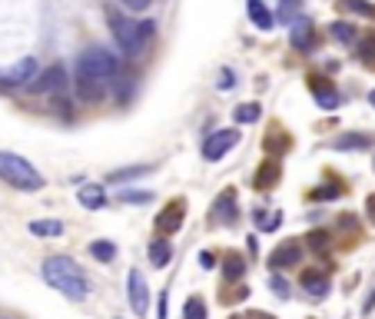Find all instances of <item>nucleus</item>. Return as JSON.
I'll use <instances>...</instances> for the list:
<instances>
[{"mask_svg":"<svg viewBox=\"0 0 375 319\" xmlns=\"http://www.w3.org/2000/svg\"><path fill=\"white\" fill-rule=\"evenodd\" d=\"M106 20H110L113 40H117V47H120L123 57H140V54L150 47L153 31H156V24H153V20L136 24V20H126V17L117 14V10H110V14H106Z\"/></svg>","mask_w":375,"mask_h":319,"instance_id":"f257e3e1","label":"nucleus"},{"mask_svg":"<svg viewBox=\"0 0 375 319\" xmlns=\"http://www.w3.org/2000/svg\"><path fill=\"white\" fill-rule=\"evenodd\" d=\"M44 279L57 289V293H63L67 300H74V303L87 300V279H83L80 266H76L70 256H50L47 259L44 263Z\"/></svg>","mask_w":375,"mask_h":319,"instance_id":"f03ea898","label":"nucleus"},{"mask_svg":"<svg viewBox=\"0 0 375 319\" xmlns=\"http://www.w3.org/2000/svg\"><path fill=\"white\" fill-rule=\"evenodd\" d=\"M76 74L97 76V80H103V83H113V80L123 74V63H120V57H117L113 50H106V47H87V50L76 57Z\"/></svg>","mask_w":375,"mask_h":319,"instance_id":"7ed1b4c3","label":"nucleus"},{"mask_svg":"<svg viewBox=\"0 0 375 319\" xmlns=\"http://www.w3.org/2000/svg\"><path fill=\"white\" fill-rule=\"evenodd\" d=\"M0 180H7L17 190H27V193L44 190V177L33 170L31 160H24L20 153L10 150H0Z\"/></svg>","mask_w":375,"mask_h":319,"instance_id":"20e7f679","label":"nucleus"},{"mask_svg":"<svg viewBox=\"0 0 375 319\" xmlns=\"http://www.w3.org/2000/svg\"><path fill=\"white\" fill-rule=\"evenodd\" d=\"M236 143H240V133H236V130H216V133H210L206 143H203V160L216 163V160H223Z\"/></svg>","mask_w":375,"mask_h":319,"instance_id":"39448f33","label":"nucleus"},{"mask_svg":"<svg viewBox=\"0 0 375 319\" xmlns=\"http://www.w3.org/2000/svg\"><path fill=\"white\" fill-rule=\"evenodd\" d=\"M126 300H130V309H133L136 316H147V306H150V289H147V276L140 273V270H130L126 276Z\"/></svg>","mask_w":375,"mask_h":319,"instance_id":"423d86ee","label":"nucleus"},{"mask_svg":"<svg viewBox=\"0 0 375 319\" xmlns=\"http://www.w3.org/2000/svg\"><path fill=\"white\" fill-rule=\"evenodd\" d=\"M37 83H27L33 93H63L67 90V70H63V63H53V67H47L40 76H33Z\"/></svg>","mask_w":375,"mask_h":319,"instance_id":"0eeeda50","label":"nucleus"},{"mask_svg":"<svg viewBox=\"0 0 375 319\" xmlns=\"http://www.w3.org/2000/svg\"><path fill=\"white\" fill-rule=\"evenodd\" d=\"M33 76H37V60L33 57H24L14 67L0 70V87H24V83H31Z\"/></svg>","mask_w":375,"mask_h":319,"instance_id":"6e6552de","label":"nucleus"},{"mask_svg":"<svg viewBox=\"0 0 375 319\" xmlns=\"http://www.w3.org/2000/svg\"><path fill=\"white\" fill-rule=\"evenodd\" d=\"M74 87H76V97L83 104H100V100H106V93H110V83L97 80V76H83V74L74 76Z\"/></svg>","mask_w":375,"mask_h":319,"instance_id":"1a4fd4ad","label":"nucleus"},{"mask_svg":"<svg viewBox=\"0 0 375 319\" xmlns=\"http://www.w3.org/2000/svg\"><path fill=\"white\" fill-rule=\"evenodd\" d=\"M302 259V246L296 243V240H285V243H279L276 250L269 253V266L279 273V270H289V266H296Z\"/></svg>","mask_w":375,"mask_h":319,"instance_id":"9d476101","label":"nucleus"},{"mask_svg":"<svg viewBox=\"0 0 375 319\" xmlns=\"http://www.w3.org/2000/svg\"><path fill=\"white\" fill-rule=\"evenodd\" d=\"M292 47L296 50H302V54H312L315 44H319V33H315V27L309 24V20H292Z\"/></svg>","mask_w":375,"mask_h":319,"instance_id":"9b49d317","label":"nucleus"},{"mask_svg":"<svg viewBox=\"0 0 375 319\" xmlns=\"http://www.w3.org/2000/svg\"><path fill=\"white\" fill-rule=\"evenodd\" d=\"M183 210H186V206H183V199H173V203H169V206L156 216V229H160L163 236L176 233V229L183 227Z\"/></svg>","mask_w":375,"mask_h":319,"instance_id":"f8f14e48","label":"nucleus"},{"mask_svg":"<svg viewBox=\"0 0 375 319\" xmlns=\"http://www.w3.org/2000/svg\"><path fill=\"white\" fill-rule=\"evenodd\" d=\"M76 199H80L87 210H103L106 206V190L100 186V183H87V186H80Z\"/></svg>","mask_w":375,"mask_h":319,"instance_id":"ddd939ff","label":"nucleus"},{"mask_svg":"<svg viewBox=\"0 0 375 319\" xmlns=\"http://www.w3.org/2000/svg\"><path fill=\"white\" fill-rule=\"evenodd\" d=\"M246 10H249V20H253L259 31H272L276 14H269V7H266L262 0H246Z\"/></svg>","mask_w":375,"mask_h":319,"instance_id":"4468645a","label":"nucleus"},{"mask_svg":"<svg viewBox=\"0 0 375 319\" xmlns=\"http://www.w3.org/2000/svg\"><path fill=\"white\" fill-rule=\"evenodd\" d=\"M299 283L309 296H326V293H329V279L319 273V270H306V273L299 276Z\"/></svg>","mask_w":375,"mask_h":319,"instance_id":"2eb2a0df","label":"nucleus"},{"mask_svg":"<svg viewBox=\"0 0 375 319\" xmlns=\"http://www.w3.org/2000/svg\"><path fill=\"white\" fill-rule=\"evenodd\" d=\"M212 213L219 216V223H226V227H229V223H236V193H233V190H226L223 197L216 199Z\"/></svg>","mask_w":375,"mask_h":319,"instance_id":"dca6fc26","label":"nucleus"},{"mask_svg":"<svg viewBox=\"0 0 375 319\" xmlns=\"http://www.w3.org/2000/svg\"><path fill=\"white\" fill-rule=\"evenodd\" d=\"M312 93H315V100H319V106L322 110H335L339 106V93H335V87L332 83H319V80H312Z\"/></svg>","mask_w":375,"mask_h":319,"instance_id":"f3484780","label":"nucleus"},{"mask_svg":"<svg viewBox=\"0 0 375 319\" xmlns=\"http://www.w3.org/2000/svg\"><path fill=\"white\" fill-rule=\"evenodd\" d=\"M169 259H173V243H169V240H153V243H150V263H153V266H160V270H163Z\"/></svg>","mask_w":375,"mask_h":319,"instance_id":"a211bd4d","label":"nucleus"},{"mask_svg":"<svg viewBox=\"0 0 375 319\" xmlns=\"http://www.w3.org/2000/svg\"><path fill=\"white\" fill-rule=\"evenodd\" d=\"M365 147H372L369 133H349V137L335 140V150H365Z\"/></svg>","mask_w":375,"mask_h":319,"instance_id":"6ab92c4d","label":"nucleus"},{"mask_svg":"<svg viewBox=\"0 0 375 319\" xmlns=\"http://www.w3.org/2000/svg\"><path fill=\"white\" fill-rule=\"evenodd\" d=\"M31 233H33V236H60L63 223H60V220H33Z\"/></svg>","mask_w":375,"mask_h":319,"instance_id":"aec40b11","label":"nucleus"},{"mask_svg":"<svg viewBox=\"0 0 375 319\" xmlns=\"http://www.w3.org/2000/svg\"><path fill=\"white\" fill-rule=\"evenodd\" d=\"M242 273H246V263H242L240 253H226V259H223V276L226 279H240Z\"/></svg>","mask_w":375,"mask_h":319,"instance_id":"412c9836","label":"nucleus"},{"mask_svg":"<svg viewBox=\"0 0 375 319\" xmlns=\"http://www.w3.org/2000/svg\"><path fill=\"white\" fill-rule=\"evenodd\" d=\"M90 253H93V259H100V263H110V259L117 256V246L110 243V240H97V243H90Z\"/></svg>","mask_w":375,"mask_h":319,"instance_id":"4be33fe9","label":"nucleus"},{"mask_svg":"<svg viewBox=\"0 0 375 319\" xmlns=\"http://www.w3.org/2000/svg\"><path fill=\"white\" fill-rule=\"evenodd\" d=\"M332 37H335L339 44H356V27L345 24V20H335V24H332Z\"/></svg>","mask_w":375,"mask_h":319,"instance_id":"5701e85b","label":"nucleus"},{"mask_svg":"<svg viewBox=\"0 0 375 319\" xmlns=\"http://www.w3.org/2000/svg\"><path fill=\"white\" fill-rule=\"evenodd\" d=\"M236 123H256L259 117H262V110H259V104H242V106H236Z\"/></svg>","mask_w":375,"mask_h":319,"instance_id":"b1692460","label":"nucleus"},{"mask_svg":"<svg viewBox=\"0 0 375 319\" xmlns=\"http://www.w3.org/2000/svg\"><path fill=\"white\" fill-rule=\"evenodd\" d=\"M183 316L186 319H206V303H203L199 296H190L186 306H183Z\"/></svg>","mask_w":375,"mask_h":319,"instance_id":"393cba45","label":"nucleus"},{"mask_svg":"<svg viewBox=\"0 0 375 319\" xmlns=\"http://www.w3.org/2000/svg\"><path fill=\"white\" fill-rule=\"evenodd\" d=\"M342 10H352V14H362V17H372L375 20V3H365V0H339Z\"/></svg>","mask_w":375,"mask_h":319,"instance_id":"a878e982","label":"nucleus"},{"mask_svg":"<svg viewBox=\"0 0 375 319\" xmlns=\"http://www.w3.org/2000/svg\"><path fill=\"white\" fill-rule=\"evenodd\" d=\"M143 173H150V167H126V170H117V173H110V183L136 180V177H143Z\"/></svg>","mask_w":375,"mask_h":319,"instance_id":"bb28decb","label":"nucleus"},{"mask_svg":"<svg viewBox=\"0 0 375 319\" xmlns=\"http://www.w3.org/2000/svg\"><path fill=\"white\" fill-rule=\"evenodd\" d=\"M299 14V0H283V7H279V14L276 20H283V24H292V17Z\"/></svg>","mask_w":375,"mask_h":319,"instance_id":"cd10ccee","label":"nucleus"},{"mask_svg":"<svg viewBox=\"0 0 375 319\" xmlns=\"http://www.w3.org/2000/svg\"><path fill=\"white\" fill-rule=\"evenodd\" d=\"M276 177H279V167L276 163H266V167L259 170V177H256V186L266 190V180H276Z\"/></svg>","mask_w":375,"mask_h":319,"instance_id":"c85d7f7f","label":"nucleus"},{"mask_svg":"<svg viewBox=\"0 0 375 319\" xmlns=\"http://www.w3.org/2000/svg\"><path fill=\"white\" fill-rule=\"evenodd\" d=\"M120 199H123V203H150L153 197L147 193V190H123Z\"/></svg>","mask_w":375,"mask_h":319,"instance_id":"c756f323","label":"nucleus"},{"mask_svg":"<svg viewBox=\"0 0 375 319\" xmlns=\"http://www.w3.org/2000/svg\"><path fill=\"white\" fill-rule=\"evenodd\" d=\"M309 246H312V250H326V246H329V236H326V233H312V236H309Z\"/></svg>","mask_w":375,"mask_h":319,"instance_id":"7c9ffc66","label":"nucleus"},{"mask_svg":"<svg viewBox=\"0 0 375 319\" xmlns=\"http://www.w3.org/2000/svg\"><path fill=\"white\" fill-rule=\"evenodd\" d=\"M123 7H126V10H147V7H150L153 0H120Z\"/></svg>","mask_w":375,"mask_h":319,"instance_id":"2f4dec72","label":"nucleus"},{"mask_svg":"<svg viewBox=\"0 0 375 319\" xmlns=\"http://www.w3.org/2000/svg\"><path fill=\"white\" fill-rule=\"evenodd\" d=\"M269 283H272V289H276L279 296H289V286H285V279H283V276H272Z\"/></svg>","mask_w":375,"mask_h":319,"instance_id":"473e14b6","label":"nucleus"},{"mask_svg":"<svg viewBox=\"0 0 375 319\" xmlns=\"http://www.w3.org/2000/svg\"><path fill=\"white\" fill-rule=\"evenodd\" d=\"M233 83H236V80H233V70H223V80H219V87H223V90H229Z\"/></svg>","mask_w":375,"mask_h":319,"instance_id":"72a5a7b5","label":"nucleus"},{"mask_svg":"<svg viewBox=\"0 0 375 319\" xmlns=\"http://www.w3.org/2000/svg\"><path fill=\"white\" fill-rule=\"evenodd\" d=\"M166 313H169V306H166V293L160 296V309H156V319H166Z\"/></svg>","mask_w":375,"mask_h":319,"instance_id":"f704fd0d","label":"nucleus"},{"mask_svg":"<svg viewBox=\"0 0 375 319\" xmlns=\"http://www.w3.org/2000/svg\"><path fill=\"white\" fill-rule=\"evenodd\" d=\"M199 263H203L206 270H212V256H210V253H203V256H199Z\"/></svg>","mask_w":375,"mask_h":319,"instance_id":"c9c22d12","label":"nucleus"},{"mask_svg":"<svg viewBox=\"0 0 375 319\" xmlns=\"http://www.w3.org/2000/svg\"><path fill=\"white\" fill-rule=\"evenodd\" d=\"M236 319H272V316H266V313H249V316H236Z\"/></svg>","mask_w":375,"mask_h":319,"instance_id":"e433bc0d","label":"nucleus"},{"mask_svg":"<svg viewBox=\"0 0 375 319\" xmlns=\"http://www.w3.org/2000/svg\"><path fill=\"white\" fill-rule=\"evenodd\" d=\"M369 104H372V106H375V90H372V93H369Z\"/></svg>","mask_w":375,"mask_h":319,"instance_id":"4c0bfd02","label":"nucleus"},{"mask_svg":"<svg viewBox=\"0 0 375 319\" xmlns=\"http://www.w3.org/2000/svg\"><path fill=\"white\" fill-rule=\"evenodd\" d=\"M369 206H372V210H375V199H372V203H369ZM372 216H375V213H372Z\"/></svg>","mask_w":375,"mask_h":319,"instance_id":"58836bf2","label":"nucleus"}]
</instances>
